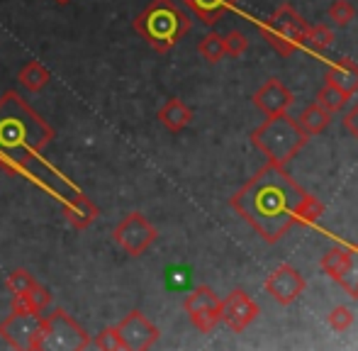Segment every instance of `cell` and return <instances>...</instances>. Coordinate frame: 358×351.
<instances>
[{
    "mask_svg": "<svg viewBox=\"0 0 358 351\" xmlns=\"http://www.w3.org/2000/svg\"><path fill=\"white\" fill-rule=\"evenodd\" d=\"M302 193L305 190L285 171V166L266 164L231 195L229 205L266 244H275L297 224L295 205Z\"/></svg>",
    "mask_w": 358,
    "mask_h": 351,
    "instance_id": "1",
    "label": "cell"
},
{
    "mask_svg": "<svg viewBox=\"0 0 358 351\" xmlns=\"http://www.w3.org/2000/svg\"><path fill=\"white\" fill-rule=\"evenodd\" d=\"M54 139V127L42 120L22 95L5 90L0 95V166L22 171Z\"/></svg>",
    "mask_w": 358,
    "mask_h": 351,
    "instance_id": "2",
    "label": "cell"
},
{
    "mask_svg": "<svg viewBox=\"0 0 358 351\" xmlns=\"http://www.w3.org/2000/svg\"><path fill=\"white\" fill-rule=\"evenodd\" d=\"M190 17L173 0H151L134 17L132 27L154 52L166 54L190 32Z\"/></svg>",
    "mask_w": 358,
    "mask_h": 351,
    "instance_id": "3",
    "label": "cell"
},
{
    "mask_svg": "<svg viewBox=\"0 0 358 351\" xmlns=\"http://www.w3.org/2000/svg\"><path fill=\"white\" fill-rule=\"evenodd\" d=\"M307 142L310 137L302 132L297 120L287 117V113L271 115L251 132V144L264 154L266 162L275 166H285L305 149Z\"/></svg>",
    "mask_w": 358,
    "mask_h": 351,
    "instance_id": "4",
    "label": "cell"
},
{
    "mask_svg": "<svg viewBox=\"0 0 358 351\" xmlns=\"http://www.w3.org/2000/svg\"><path fill=\"white\" fill-rule=\"evenodd\" d=\"M307 27H310V22L300 17L292 5L283 3L280 8H275V13L266 22L259 24V34L280 57H292L300 49H305L302 44H305Z\"/></svg>",
    "mask_w": 358,
    "mask_h": 351,
    "instance_id": "5",
    "label": "cell"
},
{
    "mask_svg": "<svg viewBox=\"0 0 358 351\" xmlns=\"http://www.w3.org/2000/svg\"><path fill=\"white\" fill-rule=\"evenodd\" d=\"M39 349L49 351H83L90 349V334L64 308H54L44 315L42 332H39Z\"/></svg>",
    "mask_w": 358,
    "mask_h": 351,
    "instance_id": "6",
    "label": "cell"
},
{
    "mask_svg": "<svg viewBox=\"0 0 358 351\" xmlns=\"http://www.w3.org/2000/svg\"><path fill=\"white\" fill-rule=\"evenodd\" d=\"M113 239L127 257H142V254L149 252L151 244L159 239V229L146 220V215L129 213L113 229Z\"/></svg>",
    "mask_w": 358,
    "mask_h": 351,
    "instance_id": "7",
    "label": "cell"
},
{
    "mask_svg": "<svg viewBox=\"0 0 358 351\" xmlns=\"http://www.w3.org/2000/svg\"><path fill=\"white\" fill-rule=\"evenodd\" d=\"M42 322H44L42 313H34V310H13V313L0 322V337L13 349L37 351Z\"/></svg>",
    "mask_w": 358,
    "mask_h": 351,
    "instance_id": "8",
    "label": "cell"
},
{
    "mask_svg": "<svg viewBox=\"0 0 358 351\" xmlns=\"http://www.w3.org/2000/svg\"><path fill=\"white\" fill-rule=\"evenodd\" d=\"M320 268L341 285L351 298H358V247L334 244L322 257Z\"/></svg>",
    "mask_w": 358,
    "mask_h": 351,
    "instance_id": "9",
    "label": "cell"
},
{
    "mask_svg": "<svg viewBox=\"0 0 358 351\" xmlns=\"http://www.w3.org/2000/svg\"><path fill=\"white\" fill-rule=\"evenodd\" d=\"M183 310L188 313L190 322L198 332L208 334L222 322V298L210 285H198L183 300Z\"/></svg>",
    "mask_w": 358,
    "mask_h": 351,
    "instance_id": "10",
    "label": "cell"
},
{
    "mask_svg": "<svg viewBox=\"0 0 358 351\" xmlns=\"http://www.w3.org/2000/svg\"><path fill=\"white\" fill-rule=\"evenodd\" d=\"M115 327H117L124 349L129 351H146L161 339V329L139 310H132L129 315H124Z\"/></svg>",
    "mask_w": 358,
    "mask_h": 351,
    "instance_id": "11",
    "label": "cell"
},
{
    "mask_svg": "<svg viewBox=\"0 0 358 351\" xmlns=\"http://www.w3.org/2000/svg\"><path fill=\"white\" fill-rule=\"evenodd\" d=\"M305 288H307L305 278H302L300 271L290 264H280L264 283V290L278 305H292L302 293H305Z\"/></svg>",
    "mask_w": 358,
    "mask_h": 351,
    "instance_id": "12",
    "label": "cell"
},
{
    "mask_svg": "<svg viewBox=\"0 0 358 351\" xmlns=\"http://www.w3.org/2000/svg\"><path fill=\"white\" fill-rule=\"evenodd\" d=\"M259 317V305L244 293V290H231L224 300H222V322L231 329V332H244L254 320Z\"/></svg>",
    "mask_w": 358,
    "mask_h": 351,
    "instance_id": "13",
    "label": "cell"
},
{
    "mask_svg": "<svg viewBox=\"0 0 358 351\" xmlns=\"http://www.w3.org/2000/svg\"><path fill=\"white\" fill-rule=\"evenodd\" d=\"M251 100H254V105L266 115V117L287 113V108L295 103V98H292V90L287 88L285 83H280L278 78H268L264 86L256 90Z\"/></svg>",
    "mask_w": 358,
    "mask_h": 351,
    "instance_id": "14",
    "label": "cell"
},
{
    "mask_svg": "<svg viewBox=\"0 0 358 351\" xmlns=\"http://www.w3.org/2000/svg\"><path fill=\"white\" fill-rule=\"evenodd\" d=\"M324 83H331V86L344 90V93L354 95L358 90V64L349 57L334 62L329 69H327Z\"/></svg>",
    "mask_w": 358,
    "mask_h": 351,
    "instance_id": "15",
    "label": "cell"
},
{
    "mask_svg": "<svg viewBox=\"0 0 358 351\" xmlns=\"http://www.w3.org/2000/svg\"><path fill=\"white\" fill-rule=\"evenodd\" d=\"M62 210L66 215L69 224L76 229H88L93 224V220L98 217V208L90 198L85 195H76L71 200H64L62 203Z\"/></svg>",
    "mask_w": 358,
    "mask_h": 351,
    "instance_id": "16",
    "label": "cell"
},
{
    "mask_svg": "<svg viewBox=\"0 0 358 351\" xmlns=\"http://www.w3.org/2000/svg\"><path fill=\"white\" fill-rule=\"evenodd\" d=\"M159 120H161V124L169 129V132L178 134L190 124V120H193V110H190L183 100L171 98V100H166V103L161 105Z\"/></svg>",
    "mask_w": 358,
    "mask_h": 351,
    "instance_id": "17",
    "label": "cell"
},
{
    "mask_svg": "<svg viewBox=\"0 0 358 351\" xmlns=\"http://www.w3.org/2000/svg\"><path fill=\"white\" fill-rule=\"evenodd\" d=\"M188 10L205 24H217L239 0H183Z\"/></svg>",
    "mask_w": 358,
    "mask_h": 351,
    "instance_id": "18",
    "label": "cell"
},
{
    "mask_svg": "<svg viewBox=\"0 0 358 351\" xmlns=\"http://www.w3.org/2000/svg\"><path fill=\"white\" fill-rule=\"evenodd\" d=\"M329 122H331V115L327 113L324 108H320L317 103L307 105L300 113V117H297V124H300L307 137H315V134L324 132V129L329 127Z\"/></svg>",
    "mask_w": 358,
    "mask_h": 351,
    "instance_id": "19",
    "label": "cell"
},
{
    "mask_svg": "<svg viewBox=\"0 0 358 351\" xmlns=\"http://www.w3.org/2000/svg\"><path fill=\"white\" fill-rule=\"evenodd\" d=\"M49 305H52V293L39 283L32 290H27V293H13V310H34V313H42Z\"/></svg>",
    "mask_w": 358,
    "mask_h": 351,
    "instance_id": "20",
    "label": "cell"
},
{
    "mask_svg": "<svg viewBox=\"0 0 358 351\" xmlns=\"http://www.w3.org/2000/svg\"><path fill=\"white\" fill-rule=\"evenodd\" d=\"M20 83H22L27 90H32V93H39L44 86H47L49 81H52V73H49L47 66H42L39 62H27L22 69H20L17 73Z\"/></svg>",
    "mask_w": 358,
    "mask_h": 351,
    "instance_id": "21",
    "label": "cell"
},
{
    "mask_svg": "<svg viewBox=\"0 0 358 351\" xmlns=\"http://www.w3.org/2000/svg\"><path fill=\"white\" fill-rule=\"evenodd\" d=\"M322 215H324V203L312 193H302V198L295 205V222L317 224L322 220Z\"/></svg>",
    "mask_w": 358,
    "mask_h": 351,
    "instance_id": "22",
    "label": "cell"
},
{
    "mask_svg": "<svg viewBox=\"0 0 358 351\" xmlns=\"http://www.w3.org/2000/svg\"><path fill=\"white\" fill-rule=\"evenodd\" d=\"M349 98H351L349 93L331 86V83H324V86L320 88V93H317L315 103L320 105V108H324L329 115H334V113H339V110H344V105L349 103Z\"/></svg>",
    "mask_w": 358,
    "mask_h": 351,
    "instance_id": "23",
    "label": "cell"
},
{
    "mask_svg": "<svg viewBox=\"0 0 358 351\" xmlns=\"http://www.w3.org/2000/svg\"><path fill=\"white\" fill-rule=\"evenodd\" d=\"M198 54L205 59L208 64H220L222 59L227 57V49H224V37L217 32L205 34L203 39L198 42Z\"/></svg>",
    "mask_w": 358,
    "mask_h": 351,
    "instance_id": "24",
    "label": "cell"
},
{
    "mask_svg": "<svg viewBox=\"0 0 358 351\" xmlns=\"http://www.w3.org/2000/svg\"><path fill=\"white\" fill-rule=\"evenodd\" d=\"M331 42H334V32H331V27H327V24H310L302 47H307L310 52L320 54V52H324V49H329Z\"/></svg>",
    "mask_w": 358,
    "mask_h": 351,
    "instance_id": "25",
    "label": "cell"
},
{
    "mask_svg": "<svg viewBox=\"0 0 358 351\" xmlns=\"http://www.w3.org/2000/svg\"><path fill=\"white\" fill-rule=\"evenodd\" d=\"M327 15H329V20L334 24L346 27V24L354 22L356 8H354V3H351V0H334V3L329 5V10H327Z\"/></svg>",
    "mask_w": 358,
    "mask_h": 351,
    "instance_id": "26",
    "label": "cell"
},
{
    "mask_svg": "<svg viewBox=\"0 0 358 351\" xmlns=\"http://www.w3.org/2000/svg\"><path fill=\"white\" fill-rule=\"evenodd\" d=\"M5 285H8L10 293H27V290H32L34 285H37V280H34V275L29 273V271H24V268H15L13 273L8 275V280H5Z\"/></svg>",
    "mask_w": 358,
    "mask_h": 351,
    "instance_id": "27",
    "label": "cell"
},
{
    "mask_svg": "<svg viewBox=\"0 0 358 351\" xmlns=\"http://www.w3.org/2000/svg\"><path fill=\"white\" fill-rule=\"evenodd\" d=\"M90 347H95L100 351H120V349H124V344H122V339H120L117 327H105L98 337L90 339Z\"/></svg>",
    "mask_w": 358,
    "mask_h": 351,
    "instance_id": "28",
    "label": "cell"
},
{
    "mask_svg": "<svg viewBox=\"0 0 358 351\" xmlns=\"http://www.w3.org/2000/svg\"><path fill=\"white\" fill-rule=\"evenodd\" d=\"M224 49H227V57L241 59L246 52H249V39H246L241 32H236V29H231V32L224 37Z\"/></svg>",
    "mask_w": 358,
    "mask_h": 351,
    "instance_id": "29",
    "label": "cell"
},
{
    "mask_svg": "<svg viewBox=\"0 0 358 351\" xmlns=\"http://www.w3.org/2000/svg\"><path fill=\"white\" fill-rule=\"evenodd\" d=\"M327 322H329V327L334 332H346L354 324V313L349 308H344V305H339V308H334L327 315Z\"/></svg>",
    "mask_w": 358,
    "mask_h": 351,
    "instance_id": "30",
    "label": "cell"
},
{
    "mask_svg": "<svg viewBox=\"0 0 358 351\" xmlns=\"http://www.w3.org/2000/svg\"><path fill=\"white\" fill-rule=\"evenodd\" d=\"M344 129H346V132H349L354 139H358V103L349 110V113H346V117H344Z\"/></svg>",
    "mask_w": 358,
    "mask_h": 351,
    "instance_id": "31",
    "label": "cell"
},
{
    "mask_svg": "<svg viewBox=\"0 0 358 351\" xmlns=\"http://www.w3.org/2000/svg\"><path fill=\"white\" fill-rule=\"evenodd\" d=\"M57 3H59V5H69L71 0H57Z\"/></svg>",
    "mask_w": 358,
    "mask_h": 351,
    "instance_id": "32",
    "label": "cell"
}]
</instances>
